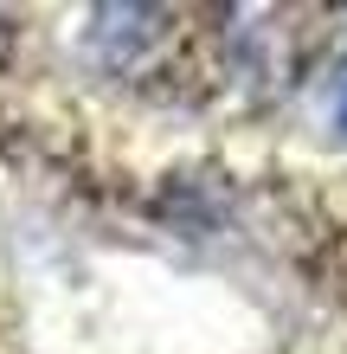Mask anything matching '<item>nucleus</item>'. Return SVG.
I'll return each mask as SVG.
<instances>
[{
    "instance_id": "nucleus-1",
    "label": "nucleus",
    "mask_w": 347,
    "mask_h": 354,
    "mask_svg": "<svg viewBox=\"0 0 347 354\" xmlns=\"http://www.w3.org/2000/svg\"><path fill=\"white\" fill-rule=\"evenodd\" d=\"M335 122H341V129H347V91H341V103H335Z\"/></svg>"
}]
</instances>
